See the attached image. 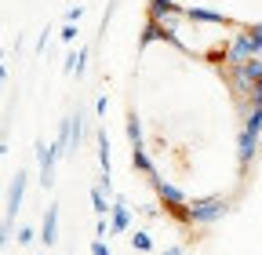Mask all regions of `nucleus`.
<instances>
[{"instance_id": "obj_1", "label": "nucleus", "mask_w": 262, "mask_h": 255, "mask_svg": "<svg viewBox=\"0 0 262 255\" xmlns=\"http://www.w3.org/2000/svg\"><path fill=\"white\" fill-rule=\"evenodd\" d=\"M149 186H153V194H157L160 208L168 211L175 222L189 226V197L182 194V189H179L175 182H168V179H160V175H153V179H149Z\"/></svg>"}, {"instance_id": "obj_2", "label": "nucleus", "mask_w": 262, "mask_h": 255, "mask_svg": "<svg viewBox=\"0 0 262 255\" xmlns=\"http://www.w3.org/2000/svg\"><path fill=\"white\" fill-rule=\"evenodd\" d=\"M226 215H229V197H222V194L189 201V226H215Z\"/></svg>"}, {"instance_id": "obj_3", "label": "nucleus", "mask_w": 262, "mask_h": 255, "mask_svg": "<svg viewBox=\"0 0 262 255\" xmlns=\"http://www.w3.org/2000/svg\"><path fill=\"white\" fill-rule=\"evenodd\" d=\"M153 40H164V44H171V48H179V51H186V55H189V44L179 37V29H175L171 22H157V18H146L142 33H139V48H149Z\"/></svg>"}, {"instance_id": "obj_4", "label": "nucleus", "mask_w": 262, "mask_h": 255, "mask_svg": "<svg viewBox=\"0 0 262 255\" xmlns=\"http://www.w3.org/2000/svg\"><path fill=\"white\" fill-rule=\"evenodd\" d=\"M258 51H255V40L248 33V26H241V33H233V40L226 44V70H237L244 62H251Z\"/></svg>"}, {"instance_id": "obj_5", "label": "nucleus", "mask_w": 262, "mask_h": 255, "mask_svg": "<svg viewBox=\"0 0 262 255\" xmlns=\"http://www.w3.org/2000/svg\"><path fill=\"white\" fill-rule=\"evenodd\" d=\"M255 157H258V132L241 128L237 132V168H241V175H248V168L255 164Z\"/></svg>"}, {"instance_id": "obj_6", "label": "nucleus", "mask_w": 262, "mask_h": 255, "mask_svg": "<svg viewBox=\"0 0 262 255\" xmlns=\"http://www.w3.org/2000/svg\"><path fill=\"white\" fill-rule=\"evenodd\" d=\"M58 157H62V150L51 142H37V164H40V186L44 189H51L55 186V161H58Z\"/></svg>"}, {"instance_id": "obj_7", "label": "nucleus", "mask_w": 262, "mask_h": 255, "mask_svg": "<svg viewBox=\"0 0 262 255\" xmlns=\"http://www.w3.org/2000/svg\"><path fill=\"white\" fill-rule=\"evenodd\" d=\"M26 186H29V175L18 168L15 175H11V189H8V204H4V219L8 222H15V215H18V208H22V201H26Z\"/></svg>"}, {"instance_id": "obj_8", "label": "nucleus", "mask_w": 262, "mask_h": 255, "mask_svg": "<svg viewBox=\"0 0 262 255\" xmlns=\"http://www.w3.org/2000/svg\"><path fill=\"white\" fill-rule=\"evenodd\" d=\"M182 18H189V22H204V26H237L226 11H211V8H201V4L186 8V11H182ZM237 29H241V26H237Z\"/></svg>"}, {"instance_id": "obj_9", "label": "nucleus", "mask_w": 262, "mask_h": 255, "mask_svg": "<svg viewBox=\"0 0 262 255\" xmlns=\"http://www.w3.org/2000/svg\"><path fill=\"white\" fill-rule=\"evenodd\" d=\"M127 230H131V208H127V201H124V197H113L110 233H113V237H120V233H127Z\"/></svg>"}, {"instance_id": "obj_10", "label": "nucleus", "mask_w": 262, "mask_h": 255, "mask_svg": "<svg viewBox=\"0 0 262 255\" xmlns=\"http://www.w3.org/2000/svg\"><path fill=\"white\" fill-rule=\"evenodd\" d=\"M149 18H157V22H171L175 26V18H182V11L186 8H179L175 0H149Z\"/></svg>"}, {"instance_id": "obj_11", "label": "nucleus", "mask_w": 262, "mask_h": 255, "mask_svg": "<svg viewBox=\"0 0 262 255\" xmlns=\"http://www.w3.org/2000/svg\"><path fill=\"white\" fill-rule=\"evenodd\" d=\"M40 241L51 248L58 241V204H48V215H44V226H40Z\"/></svg>"}, {"instance_id": "obj_12", "label": "nucleus", "mask_w": 262, "mask_h": 255, "mask_svg": "<svg viewBox=\"0 0 262 255\" xmlns=\"http://www.w3.org/2000/svg\"><path fill=\"white\" fill-rule=\"evenodd\" d=\"M131 168H135V172H142L146 179H153V175H157V168H153V161H149L146 146H131Z\"/></svg>"}, {"instance_id": "obj_13", "label": "nucleus", "mask_w": 262, "mask_h": 255, "mask_svg": "<svg viewBox=\"0 0 262 255\" xmlns=\"http://www.w3.org/2000/svg\"><path fill=\"white\" fill-rule=\"evenodd\" d=\"M91 211H95L98 219L113 215V201H110V194H106L102 186H95V189H91Z\"/></svg>"}, {"instance_id": "obj_14", "label": "nucleus", "mask_w": 262, "mask_h": 255, "mask_svg": "<svg viewBox=\"0 0 262 255\" xmlns=\"http://www.w3.org/2000/svg\"><path fill=\"white\" fill-rule=\"evenodd\" d=\"M80 139H84V117H80V113H73V117H70V153H66V157H77Z\"/></svg>"}, {"instance_id": "obj_15", "label": "nucleus", "mask_w": 262, "mask_h": 255, "mask_svg": "<svg viewBox=\"0 0 262 255\" xmlns=\"http://www.w3.org/2000/svg\"><path fill=\"white\" fill-rule=\"evenodd\" d=\"M124 128H127V142H131V146H146V142H142V120H139L135 106L127 110V124H124Z\"/></svg>"}, {"instance_id": "obj_16", "label": "nucleus", "mask_w": 262, "mask_h": 255, "mask_svg": "<svg viewBox=\"0 0 262 255\" xmlns=\"http://www.w3.org/2000/svg\"><path fill=\"white\" fill-rule=\"evenodd\" d=\"M84 62H88V48L70 51V58H66V73H77V77H84Z\"/></svg>"}, {"instance_id": "obj_17", "label": "nucleus", "mask_w": 262, "mask_h": 255, "mask_svg": "<svg viewBox=\"0 0 262 255\" xmlns=\"http://www.w3.org/2000/svg\"><path fill=\"white\" fill-rule=\"evenodd\" d=\"M131 248H139V251H153V237L146 230H135L131 233Z\"/></svg>"}, {"instance_id": "obj_18", "label": "nucleus", "mask_w": 262, "mask_h": 255, "mask_svg": "<svg viewBox=\"0 0 262 255\" xmlns=\"http://www.w3.org/2000/svg\"><path fill=\"white\" fill-rule=\"evenodd\" d=\"M248 33H251V40H255V51L262 55V22H251V26H248Z\"/></svg>"}, {"instance_id": "obj_19", "label": "nucleus", "mask_w": 262, "mask_h": 255, "mask_svg": "<svg viewBox=\"0 0 262 255\" xmlns=\"http://www.w3.org/2000/svg\"><path fill=\"white\" fill-rule=\"evenodd\" d=\"M91 255H113V248H110L102 237H95V241H91Z\"/></svg>"}, {"instance_id": "obj_20", "label": "nucleus", "mask_w": 262, "mask_h": 255, "mask_svg": "<svg viewBox=\"0 0 262 255\" xmlns=\"http://www.w3.org/2000/svg\"><path fill=\"white\" fill-rule=\"evenodd\" d=\"M58 37H62L66 44H73V40H77V22H66V26H62V33H58Z\"/></svg>"}, {"instance_id": "obj_21", "label": "nucleus", "mask_w": 262, "mask_h": 255, "mask_svg": "<svg viewBox=\"0 0 262 255\" xmlns=\"http://www.w3.org/2000/svg\"><path fill=\"white\" fill-rule=\"evenodd\" d=\"M251 106H258V110H262V84H258V88L251 91V99H248V106H244V113H248Z\"/></svg>"}, {"instance_id": "obj_22", "label": "nucleus", "mask_w": 262, "mask_h": 255, "mask_svg": "<svg viewBox=\"0 0 262 255\" xmlns=\"http://www.w3.org/2000/svg\"><path fill=\"white\" fill-rule=\"evenodd\" d=\"M33 237H37V233H33V226H18V244H29Z\"/></svg>"}, {"instance_id": "obj_23", "label": "nucleus", "mask_w": 262, "mask_h": 255, "mask_svg": "<svg viewBox=\"0 0 262 255\" xmlns=\"http://www.w3.org/2000/svg\"><path fill=\"white\" fill-rule=\"evenodd\" d=\"M106 110H110V99H106V95H98V102H95V113H98V117H106Z\"/></svg>"}, {"instance_id": "obj_24", "label": "nucleus", "mask_w": 262, "mask_h": 255, "mask_svg": "<svg viewBox=\"0 0 262 255\" xmlns=\"http://www.w3.org/2000/svg\"><path fill=\"white\" fill-rule=\"evenodd\" d=\"M80 15H84V8L77 4V8H70V11H66V22H80Z\"/></svg>"}, {"instance_id": "obj_25", "label": "nucleus", "mask_w": 262, "mask_h": 255, "mask_svg": "<svg viewBox=\"0 0 262 255\" xmlns=\"http://www.w3.org/2000/svg\"><path fill=\"white\" fill-rule=\"evenodd\" d=\"M110 233V222L106 219H98V226H95V237H106Z\"/></svg>"}, {"instance_id": "obj_26", "label": "nucleus", "mask_w": 262, "mask_h": 255, "mask_svg": "<svg viewBox=\"0 0 262 255\" xmlns=\"http://www.w3.org/2000/svg\"><path fill=\"white\" fill-rule=\"evenodd\" d=\"M160 255H186V248H182V244H171V248H164Z\"/></svg>"}]
</instances>
